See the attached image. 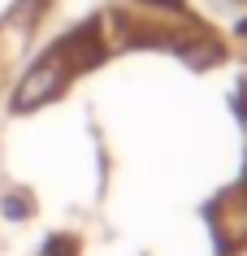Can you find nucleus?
<instances>
[{
    "mask_svg": "<svg viewBox=\"0 0 247 256\" xmlns=\"http://www.w3.org/2000/svg\"><path fill=\"white\" fill-rule=\"evenodd\" d=\"M69 70H78V66L69 61V44H61L56 52H48L39 66L22 78V87H17V96H13V108H17V113H26V108H39L43 100H52V96L65 87Z\"/></svg>",
    "mask_w": 247,
    "mask_h": 256,
    "instance_id": "nucleus-1",
    "label": "nucleus"
},
{
    "mask_svg": "<svg viewBox=\"0 0 247 256\" xmlns=\"http://www.w3.org/2000/svg\"><path fill=\"white\" fill-rule=\"evenodd\" d=\"M243 35H247V22H243Z\"/></svg>",
    "mask_w": 247,
    "mask_h": 256,
    "instance_id": "nucleus-3",
    "label": "nucleus"
},
{
    "mask_svg": "<svg viewBox=\"0 0 247 256\" xmlns=\"http://www.w3.org/2000/svg\"><path fill=\"white\" fill-rule=\"evenodd\" d=\"M4 217H26V200H4Z\"/></svg>",
    "mask_w": 247,
    "mask_h": 256,
    "instance_id": "nucleus-2",
    "label": "nucleus"
}]
</instances>
